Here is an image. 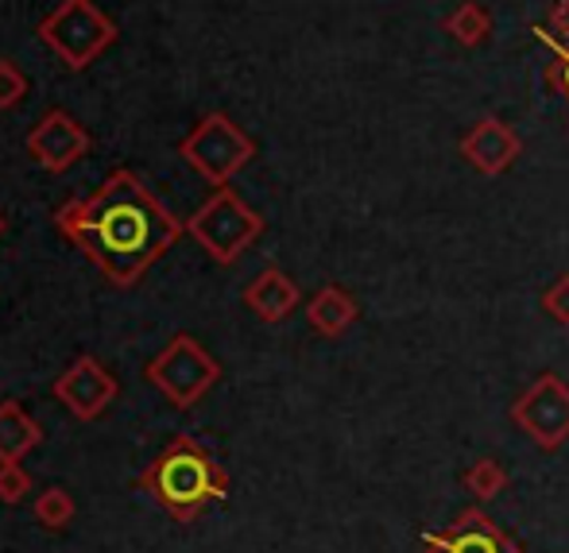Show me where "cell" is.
Instances as JSON below:
<instances>
[{
  "mask_svg": "<svg viewBox=\"0 0 569 553\" xmlns=\"http://www.w3.org/2000/svg\"><path fill=\"white\" fill-rule=\"evenodd\" d=\"M117 391H120L117 380L93 356L74 360V368L54 383V395H59L78 419H98V414L117 399Z\"/></svg>",
  "mask_w": 569,
  "mask_h": 553,
  "instance_id": "cell-11",
  "label": "cell"
},
{
  "mask_svg": "<svg viewBox=\"0 0 569 553\" xmlns=\"http://www.w3.org/2000/svg\"><path fill=\"white\" fill-rule=\"evenodd\" d=\"M187 229L213 260L232 263V260H240V252L263 232V218L252 205H244V198L232 187H218L210 202L187 221Z\"/></svg>",
  "mask_w": 569,
  "mask_h": 553,
  "instance_id": "cell-5",
  "label": "cell"
},
{
  "mask_svg": "<svg viewBox=\"0 0 569 553\" xmlns=\"http://www.w3.org/2000/svg\"><path fill=\"white\" fill-rule=\"evenodd\" d=\"M143 375H148V380L156 383V388L163 391L174 406H194L198 399L218 383L221 368H218V360H213L210 352L194 341V336L179 333V336H171V344H167L156 360H151Z\"/></svg>",
  "mask_w": 569,
  "mask_h": 553,
  "instance_id": "cell-6",
  "label": "cell"
},
{
  "mask_svg": "<svg viewBox=\"0 0 569 553\" xmlns=\"http://www.w3.org/2000/svg\"><path fill=\"white\" fill-rule=\"evenodd\" d=\"M39 39L70 70H86L90 62H98L101 51L117 43V23L93 0H59V8L39 23Z\"/></svg>",
  "mask_w": 569,
  "mask_h": 553,
  "instance_id": "cell-3",
  "label": "cell"
},
{
  "mask_svg": "<svg viewBox=\"0 0 569 553\" xmlns=\"http://www.w3.org/2000/svg\"><path fill=\"white\" fill-rule=\"evenodd\" d=\"M39 426L20 411V403H4L0 406V461L12 464L28 453L31 445H39Z\"/></svg>",
  "mask_w": 569,
  "mask_h": 553,
  "instance_id": "cell-14",
  "label": "cell"
},
{
  "mask_svg": "<svg viewBox=\"0 0 569 553\" xmlns=\"http://www.w3.org/2000/svg\"><path fill=\"white\" fill-rule=\"evenodd\" d=\"M422 553H523V546L492 515L465 507L446 531L422 534Z\"/></svg>",
  "mask_w": 569,
  "mask_h": 553,
  "instance_id": "cell-9",
  "label": "cell"
},
{
  "mask_svg": "<svg viewBox=\"0 0 569 553\" xmlns=\"http://www.w3.org/2000/svg\"><path fill=\"white\" fill-rule=\"evenodd\" d=\"M523 155V140L511 124H503L500 117H480L469 132L461 135V159L480 171L485 179L511 171V163Z\"/></svg>",
  "mask_w": 569,
  "mask_h": 553,
  "instance_id": "cell-10",
  "label": "cell"
},
{
  "mask_svg": "<svg viewBox=\"0 0 569 553\" xmlns=\"http://www.w3.org/2000/svg\"><path fill=\"white\" fill-rule=\"evenodd\" d=\"M31 487V480H28V472L20 469V464H0V500H8V503H16L23 492Z\"/></svg>",
  "mask_w": 569,
  "mask_h": 553,
  "instance_id": "cell-20",
  "label": "cell"
},
{
  "mask_svg": "<svg viewBox=\"0 0 569 553\" xmlns=\"http://www.w3.org/2000/svg\"><path fill=\"white\" fill-rule=\"evenodd\" d=\"M4 229H8V221H4V218H0V232H4Z\"/></svg>",
  "mask_w": 569,
  "mask_h": 553,
  "instance_id": "cell-23",
  "label": "cell"
},
{
  "mask_svg": "<svg viewBox=\"0 0 569 553\" xmlns=\"http://www.w3.org/2000/svg\"><path fill=\"white\" fill-rule=\"evenodd\" d=\"M179 155L202 174L210 187H229L237 171H244L256 155V140L226 112H210L194 124V132L182 135Z\"/></svg>",
  "mask_w": 569,
  "mask_h": 553,
  "instance_id": "cell-4",
  "label": "cell"
},
{
  "mask_svg": "<svg viewBox=\"0 0 569 553\" xmlns=\"http://www.w3.org/2000/svg\"><path fill=\"white\" fill-rule=\"evenodd\" d=\"M90 132L78 124V117H70L67 109H51L39 117V124L28 132V155L36 159L43 171L62 174L74 163H82L90 155Z\"/></svg>",
  "mask_w": 569,
  "mask_h": 553,
  "instance_id": "cell-8",
  "label": "cell"
},
{
  "mask_svg": "<svg viewBox=\"0 0 569 553\" xmlns=\"http://www.w3.org/2000/svg\"><path fill=\"white\" fill-rule=\"evenodd\" d=\"M531 31H535V39H539V43H547L550 54H555V59L547 62V86L569 101V43H562V39H558L547 23H531Z\"/></svg>",
  "mask_w": 569,
  "mask_h": 553,
  "instance_id": "cell-17",
  "label": "cell"
},
{
  "mask_svg": "<svg viewBox=\"0 0 569 553\" xmlns=\"http://www.w3.org/2000/svg\"><path fill=\"white\" fill-rule=\"evenodd\" d=\"M442 31H450L461 47H480L492 36V12L485 4H477V0H465L442 20Z\"/></svg>",
  "mask_w": 569,
  "mask_h": 553,
  "instance_id": "cell-15",
  "label": "cell"
},
{
  "mask_svg": "<svg viewBox=\"0 0 569 553\" xmlns=\"http://www.w3.org/2000/svg\"><path fill=\"white\" fill-rule=\"evenodd\" d=\"M547 28L555 31L562 43H569V0H555V8L547 12Z\"/></svg>",
  "mask_w": 569,
  "mask_h": 553,
  "instance_id": "cell-22",
  "label": "cell"
},
{
  "mask_svg": "<svg viewBox=\"0 0 569 553\" xmlns=\"http://www.w3.org/2000/svg\"><path fill=\"white\" fill-rule=\"evenodd\" d=\"M54 224L117 286H132L182 237V221L132 171H113L93 198H70Z\"/></svg>",
  "mask_w": 569,
  "mask_h": 553,
  "instance_id": "cell-1",
  "label": "cell"
},
{
  "mask_svg": "<svg viewBox=\"0 0 569 553\" xmlns=\"http://www.w3.org/2000/svg\"><path fill=\"white\" fill-rule=\"evenodd\" d=\"M28 93V74L12 59H0V109H12Z\"/></svg>",
  "mask_w": 569,
  "mask_h": 553,
  "instance_id": "cell-18",
  "label": "cell"
},
{
  "mask_svg": "<svg viewBox=\"0 0 569 553\" xmlns=\"http://www.w3.org/2000/svg\"><path fill=\"white\" fill-rule=\"evenodd\" d=\"M244 306L252 310L260 322H287L299 306V286L287 271L279 268H263L252 283L244 286Z\"/></svg>",
  "mask_w": 569,
  "mask_h": 553,
  "instance_id": "cell-12",
  "label": "cell"
},
{
  "mask_svg": "<svg viewBox=\"0 0 569 553\" xmlns=\"http://www.w3.org/2000/svg\"><path fill=\"white\" fill-rule=\"evenodd\" d=\"M511 422L547 453L562 449L569 442V383L555 372H542L511 403Z\"/></svg>",
  "mask_w": 569,
  "mask_h": 553,
  "instance_id": "cell-7",
  "label": "cell"
},
{
  "mask_svg": "<svg viewBox=\"0 0 569 553\" xmlns=\"http://www.w3.org/2000/svg\"><path fill=\"white\" fill-rule=\"evenodd\" d=\"M542 310H547V318H555L558 325L569 330V271H562V275L542 291Z\"/></svg>",
  "mask_w": 569,
  "mask_h": 553,
  "instance_id": "cell-19",
  "label": "cell"
},
{
  "mask_svg": "<svg viewBox=\"0 0 569 553\" xmlns=\"http://www.w3.org/2000/svg\"><path fill=\"white\" fill-rule=\"evenodd\" d=\"M143 487H148L171 515L194 519L206 503L221 500V495L229 492V480L202 445L190 442V438H179V442L167 445L163 453L156 456V464L143 472Z\"/></svg>",
  "mask_w": 569,
  "mask_h": 553,
  "instance_id": "cell-2",
  "label": "cell"
},
{
  "mask_svg": "<svg viewBox=\"0 0 569 553\" xmlns=\"http://www.w3.org/2000/svg\"><path fill=\"white\" fill-rule=\"evenodd\" d=\"M70 500H67V492H47L43 500H39V519H43L47 526H62L70 519Z\"/></svg>",
  "mask_w": 569,
  "mask_h": 553,
  "instance_id": "cell-21",
  "label": "cell"
},
{
  "mask_svg": "<svg viewBox=\"0 0 569 553\" xmlns=\"http://www.w3.org/2000/svg\"><path fill=\"white\" fill-rule=\"evenodd\" d=\"M360 318V306H357V299H352L345 286L338 283H330V286H322V291L310 299V306H307V322H310V330L315 333H322V336H341L345 330H349L352 322Z\"/></svg>",
  "mask_w": 569,
  "mask_h": 553,
  "instance_id": "cell-13",
  "label": "cell"
},
{
  "mask_svg": "<svg viewBox=\"0 0 569 553\" xmlns=\"http://www.w3.org/2000/svg\"><path fill=\"white\" fill-rule=\"evenodd\" d=\"M511 484V476H508V469H503L496 456H477V461L465 469V476H461V487L472 495L477 503H492L496 495H503V487Z\"/></svg>",
  "mask_w": 569,
  "mask_h": 553,
  "instance_id": "cell-16",
  "label": "cell"
}]
</instances>
